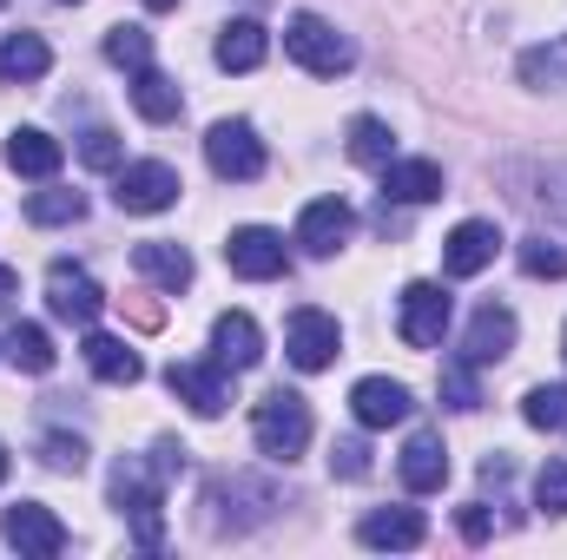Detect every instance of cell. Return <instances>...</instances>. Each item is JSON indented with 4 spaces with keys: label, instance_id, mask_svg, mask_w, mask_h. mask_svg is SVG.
<instances>
[{
    "label": "cell",
    "instance_id": "obj_18",
    "mask_svg": "<svg viewBox=\"0 0 567 560\" xmlns=\"http://www.w3.org/2000/svg\"><path fill=\"white\" fill-rule=\"evenodd\" d=\"M212 53H218L225 73H258L265 53H271V33L245 13V20H225V27H218V46H212Z\"/></svg>",
    "mask_w": 567,
    "mask_h": 560
},
{
    "label": "cell",
    "instance_id": "obj_20",
    "mask_svg": "<svg viewBox=\"0 0 567 560\" xmlns=\"http://www.w3.org/2000/svg\"><path fill=\"white\" fill-rule=\"evenodd\" d=\"M86 370H93L100 383H113V390H133V383L145 376L140 350H133L126 336H106V330H93V336H86Z\"/></svg>",
    "mask_w": 567,
    "mask_h": 560
},
{
    "label": "cell",
    "instance_id": "obj_11",
    "mask_svg": "<svg viewBox=\"0 0 567 560\" xmlns=\"http://www.w3.org/2000/svg\"><path fill=\"white\" fill-rule=\"evenodd\" d=\"M396 330L410 350H435L442 330H449V290L442 283H410L403 303H396Z\"/></svg>",
    "mask_w": 567,
    "mask_h": 560
},
{
    "label": "cell",
    "instance_id": "obj_16",
    "mask_svg": "<svg viewBox=\"0 0 567 560\" xmlns=\"http://www.w3.org/2000/svg\"><path fill=\"white\" fill-rule=\"evenodd\" d=\"M357 541L363 548H383V554H410V548L429 541V521L416 508H377V515L357 521Z\"/></svg>",
    "mask_w": 567,
    "mask_h": 560
},
{
    "label": "cell",
    "instance_id": "obj_26",
    "mask_svg": "<svg viewBox=\"0 0 567 560\" xmlns=\"http://www.w3.org/2000/svg\"><path fill=\"white\" fill-rule=\"evenodd\" d=\"M515 73H522V86L567 93V33H561V40H548V46H528V53L515 60Z\"/></svg>",
    "mask_w": 567,
    "mask_h": 560
},
{
    "label": "cell",
    "instance_id": "obj_21",
    "mask_svg": "<svg viewBox=\"0 0 567 560\" xmlns=\"http://www.w3.org/2000/svg\"><path fill=\"white\" fill-rule=\"evenodd\" d=\"M7 165L20 178H53L66 165V145L53 139V133H40V126H20V133H7Z\"/></svg>",
    "mask_w": 567,
    "mask_h": 560
},
{
    "label": "cell",
    "instance_id": "obj_15",
    "mask_svg": "<svg viewBox=\"0 0 567 560\" xmlns=\"http://www.w3.org/2000/svg\"><path fill=\"white\" fill-rule=\"evenodd\" d=\"M410 390L396 383V376H363L357 390H350V416L363 422V428H396V422H410Z\"/></svg>",
    "mask_w": 567,
    "mask_h": 560
},
{
    "label": "cell",
    "instance_id": "obj_2",
    "mask_svg": "<svg viewBox=\"0 0 567 560\" xmlns=\"http://www.w3.org/2000/svg\"><path fill=\"white\" fill-rule=\"evenodd\" d=\"M284 53H290L303 73H317V80H337V73L357 66V46H350L323 13H290V20H284Z\"/></svg>",
    "mask_w": 567,
    "mask_h": 560
},
{
    "label": "cell",
    "instance_id": "obj_13",
    "mask_svg": "<svg viewBox=\"0 0 567 560\" xmlns=\"http://www.w3.org/2000/svg\"><path fill=\"white\" fill-rule=\"evenodd\" d=\"M495 251H502V231H495L488 218H468V225L449 231V245H442V271H449V278H482V271L495 265Z\"/></svg>",
    "mask_w": 567,
    "mask_h": 560
},
{
    "label": "cell",
    "instance_id": "obj_10",
    "mask_svg": "<svg viewBox=\"0 0 567 560\" xmlns=\"http://www.w3.org/2000/svg\"><path fill=\"white\" fill-rule=\"evenodd\" d=\"M0 541H7V548H20V554H33V560L66 554V528H60V515H53V508H40V501L7 508V515H0Z\"/></svg>",
    "mask_w": 567,
    "mask_h": 560
},
{
    "label": "cell",
    "instance_id": "obj_7",
    "mask_svg": "<svg viewBox=\"0 0 567 560\" xmlns=\"http://www.w3.org/2000/svg\"><path fill=\"white\" fill-rule=\"evenodd\" d=\"M178 172L165 165V158H140V165H120V185H113V198H120V211H165V205H178Z\"/></svg>",
    "mask_w": 567,
    "mask_h": 560
},
{
    "label": "cell",
    "instance_id": "obj_23",
    "mask_svg": "<svg viewBox=\"0 0 567 560\" xmlns=\"http://www.w3.org/2000/svg\"><path fill=\"white\" fill-rule=\"evenodd\" d=\"M396 475H403V488H410V495H435V488L449 481V448H442L435 435H416V442L403 448Z\"/></svg>",
    "mask_w": 567,
    "mask_h": 560
},
{
    "label": "cell",
    "instance_id": "obj_25",
    "mask_svg": "<svg viewBox=\"0 0 567 560\" xmlns=\"http://www.w3.org/2000/svg\"><path fill=\"white\" fill-rule=\"evenodd\" d=\"M47 66H53V53H47L40 33H7V40H0V80H7V86H13V80L27 86V80H40Z\"/></svg>",
    "mask_w": 567,
    "mask_h": 560
},
{
    "label": "cell",
    "instance_id": "obj_31",
    "mask_svg": "<svg viewBox=\"0 0 567 560\" xmlns=\"http://www.w3.org/2000/svg\"><path fill=\"white\" fill-rule=\"evenodd\" d=\"M442 403L449 409H482V383H475V363L468 356H449L442 363Z\"/></svg>",
    "mask_w": 567,
    "mask_h": 560
},
{
    "label": "cell",
    "instance_id": "obj_1",
    "mask_svg": "<svg viewBox=\"0 0 567 560\" xmlns=\"http://www.w3.org/2000/svg\"><path fill=\"white\" fill-rule=\"evenodd\" d=\"M113 508L133 521V541H140L145 554L165 541V475L140 462V455H126L120 468H113Z\"/></svg>",
    "mask_w": 567,
    "mask_h": 560
},
{
    "label": "cell",
    "instance_id": "obj_19",
    "mask_svg": "<svg viewBox=\"0 0 567 560\" xmlns=\"http://www.w3.org/2000/svg\"><path fill=\"white\" fill-rule=\"evenodd\" d=\"M383 198H396V205H435L442 198V165L435 158H390L383 165Z\"/></svg>",
    "mask_w": 567,
    "mask_h": 560
},
{
    "label": "cell",
    "instance_id": "obj_35",
    "mask_svg": "<svg viewBox=\"0 0 567 560\" xmlns=\"http://www.w3.org/2000/svg\"><path fill=\"white\" fill-rule=\"evenodd\" d=\"M40 455H47V468H60V475H80V468H86V442H80V435H47Z\"/></svg>",
    "mask_w": 567,
    "mask_h": 560
},
{
    "label": "cell",
    "instance_id": "obj_36",
    "mask_svg": "<svg viewBox=\"0 0 567 560\" xmlns=\"http://www.w3.org/2000/svg\"><path fill=\"white\" fill-rule=\"evenodd\" d=\"M535 501H542L548 515H567V462H548V468L535 475Z\"/></svg>",
    "mask_w": 567,
    "mask_h": 560
},
{
    "label": "cell",
    "instance_id": "obj_39",
    "mask_svg": "<svg viewBox=\"0 0 567 560\" xmlns=\"http://www.w3.org/2000/svg\"><path fill=\"white\" fill-rule=\"evenodd\" d=\"M7 297H20V278H13V265H0V303Z\"/></svg>",
    "mask_w": 567,
    "mask_h": 560
},
{
    "label": "cell",
    "instance_id": "obj_17",
    "mask_svg": "<svg viewBox=\"0 0 567 560\" xmlns=\"http://www.w3.org/2000/svg\"><path fill=\"white\" fill-rule=\"evenodd\" d=\"M212 356H218L225 370H258V356H265V330H258L245 310H225V317L212 323Z\"/></svg>",
    "mask_w": 567,
    "mask_h": 560
},
{
    "label": "cell",
    "instance_id": "obj_28",
    "mask_svg": "<svg viewBox=\"0 0 567 560\" xmlns=\"http://www.w3.org/2000/svg\"><path fill=\"white\" fill-rule=\"evenodd\" d=\"M350 158H357V165H390V158H396V133H390L377 113H357V120H350Z\"/></svg>",
    "mask_w": 567,
    "mask_h": 560
},
{
    "label": "cell",
    "instance_id": "obj_37",
    "mask_svg": "<svg viewBox=\"0 0 567 560\" xmlns=\"http://www.w3.org/2000/svg\"><path fill=\"white\" fill-rule=\"evenodd\" d=\"M330 468H337V475H350V481H363V475H370V448L350 435V442H337V448H330Z\"/></svg>",
    "mask_w": 567,
    "mask_h": 560
},
{
    "label": "cell",
    "instance_id": "obj_34",
    "mask_svg": "<svg viewBox=\"0 0 567 560\" xmlns=\"http://www.w3.org/2000/svg\"><path fill=\"white\" fill-rule=\"evenodd\" d=\"M515 258H522V271H528V278H567V251H561V245H548V238H522V251H515Z\"/></svg>",
    "mask_w": 567,
    "mask_h": 560
},
{
    "label": "cell",
    "instance_id": "obj_29",
    "mask_svg": "<svg viewBox=\"0 0 567 560\" xmlns=\"http://www.w3.org/2000/svg\"><path fill=\"white\" fill-rule=\"evenodd\" d=\"M522 416H528V428H542V435H567V383L528 390L522 396Z\"/></svg>",
    "mask_w": 567,
    "mask_h": 560
},
{
    "label": "cell",
    "instance_id": "obj_5",
    "mask_svg": "<svg viewBox=\"0 0 567 560\" xmlns=\"http://www.w3.org/2000/svg\"><path fill=\"white\" fill-rule=\"evenodd\" d=\"M337 350H343V330H337L330 310H290V323H284V356H290L297 370H330Z\"/></svg>",
    "mask_w": 567,
    "mask_h": 560
},
{
    "label": "cell",
    "instance_id": "obj_41",
    "mask_svg": "<svg viewBox=\"0 0 567 560\" xmlns=\"http://www.w3.org/2000/svg\"><path fill=\"white\" fill-rule=\"evenodd\" d=\"M7 468H13V455H7V442H0V481H7Z\"/></svg>",
    "mask_w": 567,
    "mask_h": 560
},
{
    "label": "cell",
    "instance_id": "obj_8",
    "mask_svg": "<svg viewBox=\"0 0 567 560\" xmlns=\"http://www.w3.org/2000/svg\"><path fill=\"white\" fill-rule=\"evenodd\" d=\"M225 265H231L245 283H271V278L290 271V251H284V238L271 231V225H245V231L225 238Z\"/></svg>",
    "mask_w": 567,
    "mask_h": 560
},
{
    "label": "cell",
    "instance_id": "obj_24",
    "mask_svg": "<svg viewBox=\"0 0 567 560\" xmlns=\"http://www.w3.org/2000/svg\"><path fill=\"white\" fill-rule=\"evenodd\" d=\"M133 106H140L145 126H172L178 106H185V100H178V80H165L158 66H140V73H133Z\"/></svg>",
    "mask_w": 567,
    "mask_h": 560
},
{
    "label": "cell",
    "instance_id": "obj_32",
    "mask_svg": "<svg viewBox=\"0 0 567 560\" xmlns=\"http://www.w3.org/2000/svg\"><path fill=\"white\" fill-rule=\"evenodd\" d=\"M106 60L126 66V73L152 66V33H145V27H113V33H106Z\"/></svg>",
    "mask_w": 567,
    "mask_h": 560
},
{
    "label": "cell",
    "instance_id": "obj_9",
    "mask_svg": "<svg viewBox=\"0 0 567 560\" xmlns=\"http://www.w3.org/2000/svg\"><path fill=\"white\" fill-rule=\"evenodd\" d=\"M165 390L192 409V416H225V403H231V370L212 356V363H172L165 370Z\"/></svg>",
    "mask_w": 567,
    "mask_h": 560
},
{
    "label": "cell",
    "instance_id": "obj_38",
    "mask_svg": "<svg viewBox=\"0 0 567 560\" xmlns=\"http://www.w3.org/2000/svg\"><path fill=\"white\" fill-rule=\"evenodd\" d=\"M462 535H468V541H488V535H495V521H488V508H482V501H468V508H462Z\"/></svg>",
    "mask_w": 567,
    "mask_h": 560
},
{
    "label": "cell",
    "instance_id": "obj_40",
    "mask_svg": "<svg viewBox=\"0 0 567 560\" xmlns=\"http://www.w3.org/2000/svg\"><path fill=\"white\" fill-rule=\"evenodd\" d=\"M145 7H152V13H172V7H178V0H145Z\"/></svg>",
    "mask_w": 567,
    "mask_h": 560
},
{
    "label": "cell",
    "instance_id": "obj_3",
    "mask_svg": "<svg viewBox=\"0 0 567 560\" xmlns=\"http://www.w3.org/2000/svg\"><path fill=\"white\" fill-rule=\"evenodd\" d=\"M251 442H258V455H271V462H297V455L310 448V409H303V396H297V390L258 396V409H251Z\"/></svg>",
    "mask_w": 567,
    "mask_h": 560
},
{
    "label": "cell",
    "instance_id": "obj_30",
    "mask_svg": "<svg viewBox=\"0 0 567 560\" xmlns=\"http://www.w3.org/2000/svg\"><path fill=\"white\" fill-rule=\"evenodd\" d=\"M27 218L33 225H80L86 218V191H33L27 198Z\"/></svg>",
    "mask_w": 567,
    "mask_h": 560
},
{
    "label": "cell",
    "instance_id": "obj_22",
    "mask_svg": "<svg viewBox=\"0 0 567 560\" xmlns=\"http://www.w3.org/2000/svg\"><path fill=\"white\" fill-rule=\"evenodd\" d=\"M133 271H140L145 283H158V290H185L192 283V251L185 245H165V238H145L140 251H133Z\"/></svg>",
    "mask_w": 567,
    "mask_h": 560
},
{
    "label": "cell",
    "instance_id": "obj_44",
    "mask_svg": "<svg viewBox=\"0 0 567 560\" xmlns=\"http://www.w3.org/2000/svg\"><path fill=\"white\" fill-rule=\"evenodd\" d=\"M0 7H7V0H0Z\"/></svg>",
    "mask_w": 567,
    "mask_h": 560
},
{
    "label": "cell",
    "instance_id": "obj_42",
    "mask_svg": "<svg viewBox=\"0 0 567 560\" xmlns=\"http://www.w3.org/2000/svg\"><path fill=\"white\" fill-rule=\"evenodd\" d=\"M561 356H567V330H561Z\"/></svg>",
    "mask_w": 567,
    "mask_h": 560
},
{
    "label": "cell",
    "instance_id": "obj_43",
    "mask_svg": "<svg viewBox=\"0 0 567 560\" xmlns=\"http://www.w3.org/2000/svg\"><path fill=\"white\" fill-rule=\"evenodd\" d=\"M66 7H73V0H66Z\"/></svg>",
    "mask_w": 567,
    "mask_h": 560
},
{
    "label": "cell",
    "instance_id": "obj_33",
    "mask_svg": "<svg viewBox=\"0 0 567 560\" xmlns=\"http://www.w3.org/2000/svg\"><path fill=\"white\" fill-rule=\"evenodd\" d=\"M80 165H93V172H120V165H126L120 133H113V126H86V133H80Z\"/></svg>",
    "mask_w": 567,
    "mask_h": 560
},
{
    "label": "cell",
    "instance_id": "obj_4",
    "mask_svg": "<svg viewBox=\"0 0 567 560\" xmlns=\"http://www.w3.org/2000/svg\"><path fill=\"white\" fill-rule=\"evenodd\" d=\"M205 165H212L218 178H231V185L265 178V139H258V126H251V120H218V126L205 133Z\"/></svg>",
    "mask_w": 567,
    "mask_h": 560
},
{
    "label": "cell",
    "instance_id": "obj_12",
    "mask_svg": "<svg viewBox=\"0 0 567 560\" xmlns=\"http://www.w3.org/2000/svg\"><path fill=\"white\" fill-rule=\"evenodd\" d=\"M350 231H357V211H350L343 198H310L303 218H297V245H303L310 258H337V251L350 245Z\"/></svg>",
    "mask_w": 567,
    "mask_h": 560
},
{
    "label": "cell",
    "instance_id": "obj_27",
    "mask_svg": "<svg viewBox=\"0 0 567 560\" xmlns=\"http://www.w3.org/2000/svg\"><path fill=\"white\" fill-rule=\"evenodd\" d=\"M0 350H7V363L27 370V376H47V370H53V336H47L40 323H13Z\"/></svg>",
    "mask_w": 567,
    "mask_h": 560
},
{
    "label": "cell",
    "instance_id": "obj_14",
    "mask_svg": "<svg viewBox=\"0 0 567 560\" xmlns=\"http://www.w3.org/2000/svg\"><path fill=\"white\" fill-rule=\"evenodd\" d=\"M508 350H515V310H508V303H482V310L468 317L462 356H468L475 370H488V363H502Z\"/></svg>",
    "mask_w": 567,
    "mask_h": 560
},
{
    "label": "cell",
    "instance_id": "obj_6",
    "mask_svg": "<svg viewBox=\"0 0 567 560\" xmlns=\"http://www.w3.org/2000/svg\"><path fill=\"white\" fill-rule=\"evenodd\" d=\"M47 310H53L60 323H73V330H93V323H100V310H106V290L86 278L80 265H66V258H60V265L47 271Z\"/></svg>",
    "mask_w": 567,
    "mask_h": 560
}]
</instances>
